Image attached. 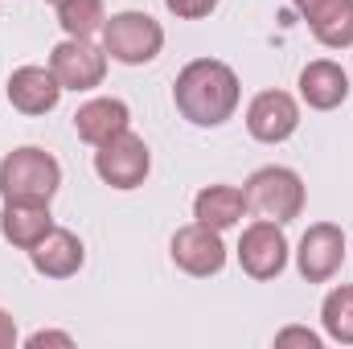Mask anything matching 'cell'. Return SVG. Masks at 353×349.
<instances>
[{"instance_id":"cell-1","label":"cell","mask_w":353,"mask_h":349,"mask_svg":"<svg viewBox=\"0 0 353 349\" xmlns=\"http://www.w3.org/2000/svg\"><path fill=\"white\" fill-rule=\"evenodd\" d=\"M239 99H243L239 74L218 58H193L173 83L176 111L193 128H222L239 111Z\"/></svg>"},{"instance_id":"cell-2","label":"cell","mask_w":353,"mask_h":349,"mask_svg":"<svg viewBox=\"0 0 353 349\" xmlns=\"http://www.w3.org/2000/svg\"><path fill=\"white\" fill-rule=\"evenodd\" d=\"M62 185V165L46 152V148H12L4 161H0V197L12 201V197H29V201H54Z\"/></svg>"},{"instance_id":"cell-3","label":"cell","mask_w":353,"mask_h":349,"mask_svg":"<svg viewBox=\"0 0 353 349\" xmlns=\"http://www.w3.org/2000/svg\"><path fill=\"white\" fill-rule=\"evenodd\" d=\"M103 50L119 66H148L165 50V29L140 8H123L103 25Z\"/></svg>"},{"instance_id":"cell-4","label":"cell","mask_w":353,"mask_h":349,"mask_svg":"<svg viewBox=\"0 0 353 349\" xmlns=\"http://www.w3.org/2000/svg\"><path fill=\"white\" fill-rule=\"evenodd\" d=\"M247 193V210L259 214V218H271V222H292L304 214V181L296 169H283V165H263L247 177L243 185Z\"/></svg>"},{"instance_id":"cell-5","label":"cell","mask_w":353,"mask_h":349,"mask_svg":"<svg viewBox=\"0 0 353 349\" xmlns=\"http://www.w3.org/2000/svg\"><path fill=\"white\" fill-rule=\"evenodd\" d=\"M148 169H152V152H148L144 136H136L132 128L119 132V136H111V140H103L94 148V173L111 189H136V185H144Z\"/></svg>"},{"instance_id":"cell-6","label":"cell","mask_w":353,"mask_h":349,"mask_svg":"<svg viewBox=\"0 0 353 349\" xmlns=\"http://www.w3.org/2000/svg\"><path fill=\"white\" fill-rule=\"evenodd\" d=\"M50 70L58 74L62 90H94L107 79V50L90 37H66L50 54Z\"/></svg>"},{"instance_id":"cell-7","label":"cell","mask_w":353,"mask_h":349,"mask_svg":"<svg viewBox=\"0 0 353 349\" xmlns=\"http://www.w3.org/2000/svg\"><path fill=\"white\" fill-rule=\"evenodd\" d=\"M239 267L251 275V279H275L283 267H288V239H283V226L259 218L243 230L239 239Z\"/></svg>"},{"instance_id":"cell-8","label":"cell","mask_w":353,"mask_h":349,"mask_svg":"<svg viewBox=\"0 0 353 349\" xmlns=\"http://www.w3.org/2000/svg\"><path fill=\"white\" fill-rule=\"evenodd\" d=\"M345 263V230L333 222H316L304 230L300 251H296V267L308 283H329Z\"/></svg>"},{"instance_id":"cell-9","label":"cell","mask_w":353,"mask_h":349,"mask_svg":"<svg viewBox=\"0 0 353 349\" xmlns=\"http://www.w3.org/2000/svg\"><path fill=\"white\" fill-rule=\"evenodd\" d=\"M169 255H173V263L185 271V275H197V279L218 275V271L226 267L222 230H210V226H201V222L181 226V230L173 235V243H169Z\"/></svg>"},{"instance_id":"cell-10","label":"cell","mask_w":353,"mask_h":349,"mask_svg":"<svg viewBox=\"0 0 353 349\" xmlns=\"http://www.w3.org/2000/svg\"><path fill=\"white\" fill-rule=\"evenodd\" d=\"M300 128V103L288 90H259L247 107V132L259 144H283Z\"/></svg>"},{"instance_id":"cell-11","label":"cell","mask_w":353,"mask_h":349,"mask_svg":"<svg viewBox=\"0 0 353 349\" xmlns=\"http://www.w3.org/2000/svg\"><path fill=\"white\" fill-rule=\"evenodd\" d=\"M292 4L325 50L353 46V0H292Z\"/></svg>"},{"instance_id":"cell-12","label":"cell","mask_w":353,"mask_h":349,"mask_svg":"<svg viewBox=\"0 0 353 349\" xmlns=\"http://www.w3.org/2000/svg\"><path fill=\"white\" fill-rule=\"evenodd\" d=\"M62 99V83L50 66H17L8 74V103L21 115H50Z\"/></svg>"},{"instance_id":"cell-13","label":"cell","mask_w":353,"mask_h":349,"mask_svg":"<svg viewBox=\"0 0 353 349\" xmlns=\"http://www.w3.org/2000/svg\"><path fill=\"white\" fill-rule=\"evenodd\" d=\"M0 230H4V239H8L17 251H33V247L54 230L50 201H29V197H12V201H4Z\"/></svg>"},{"instance_id":"cell-14","label":"cell","mask_w":353,"mask_h":349,"mask_svg":"<svg viewBox=\"0 0 353 349\" xmlns=\"http://www.w3.org/2000/svg\"><path fill=\"white\" fill-rule=\"evenodd\" d=\"M29 263H33V271L46 275V279H70V275H79V267L87 263V251H83V239H79L74 230L54 226V230L29 251Z\"/></svg>"},{"instance_id":"cell-15","label":"cell","mask_w":353,"mask_h":349,"mask_svg":"<svg viewBox=\"0 0 353 349\" xmlns=\"http://www.w3.org/2000/svg\"><path fill=\"white\" fill-rule=\"evenodd\" d=\"M300 99L312 111H337L350 99V74L333 58H316L300 70Z\"/></svg>"},{"instance_id":"cell-16","label":"cell","mask_w":353,"mask_h":349,"mask_svg":"<svg viewBox=\"0 0 353 349\" xmlns=\"http://www.w3.org/2000/svg\"><path fill=\"white\" fill-rule=\"evenodd\" d=\"M128 123H132V111H128L123 99H87V103L74 111V132H79V140H87L94 148H99L103 140L128 132Z\"/></svg>"},{"instance_id":"cell-17","label":"cell","mask_w":353,"mask_h":349,"mask_svg":"<svg viewBox=\"0 0 353 349\" xmlns=\"http://www.w3.org/2000/svg\"><path fill=\"white\" fill-rule=\"evenodd\" d=\"M243 214H247V193L234 185H205L193 197V218L210 230H230L243 222Z\"/></svg>"},{"instance_id":"cell-18","label":"cell","mask_w":353,"mask_h":349,"mask_svg":"<svg viewBox=\"0 0 353 349\" xmlns=\"http://www.w3.org/2000/svg\"><path fill=\"white\" fill-rule=\"evenodd\" d=\"M321 325L329 333V341L353 346V283H337L325 304H321Z\"/></svg>"},{"instance_id":"cell-19","label":"cell","mask_w":353,"mask_h":349,"mask_svg":"<svg viewBox=\"0 0 353 349\" xmlns=\"http://www.w3.org/2000/svg\"><path fill=\"white\" fill-rule=\"evenodd\" d=\"M54 8H58V25L66 37H90V33H103L107 25L103 0H62Z\"/></svg>"},{"instance_id":"cell-20","label":"cell","mask_w":353,"mask_h":349,"mask_svg":"<svg viewBox=\"0 0 353 349\" xmlns=\"http://www.w3.org/2000/svg\"><path fill=\"white\" fill-rule=\"evenodd\" d=\"M165 8L181 21H201V17H210L218 8V0H165Z\"/></svg>"},{"instance_id":"cell-21","label":"cell","mask_w":353,"mask_h":349,"mask_svg":"<svg viewBox=\"0 0 353 349\" xmlns=\"http://www.w3.org/2000/svg\"><path fill=\"white\" fill-rule=\"evenodd\" d=\"M275 346H308V349H321V337L312 329H283L275 333Z\"/></svg>"},{"instance_id":"cell-22","label":"cell","mask_w":353,"mask_h":349,"mask_svg":"<svg viewBox=\"0 0 353 349\" xmlns=\"http://www.w3.org/2000/svg\"><path fill=\"white\" fill-rule=\"evenodd\" d=\"M25 346H29V349H41V346H74V337H70V333H54V329H37Z\"/></svg>"},{"instance_id":"cell-23","label":"cell","mask_w":353,"mask_h":349,"mask_svg":"<svg viewBox=\"0 0 353 349\" xmlns=\"http://www.w3.org/2000/svg\"><path fill=\"white\" fill-rule=\"evenodd\" d=\"M17 346V321L0 308V349H12Z\"/></svg>"},{"instance_id":"cell-24","label":"cell","mask_w":353,"mask_h":349,"mask_svg":"<svg viewBox=\"0 0 353 349\" xmlns=\"http://www.w3.org/2000/svg\"><path fill=\"white\" fill-rule=\"evenodd\" d=\"M46 4H62V0H46Z\"/></svg>"}]
</instances>
